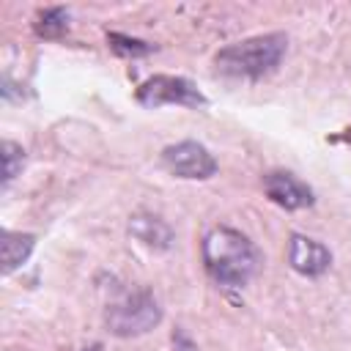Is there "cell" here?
<instances>
[{
    "mask_svg": "<svg viewBox=\"0 0 351 351\" xmlns=\"http://www.w3.org/2000/svg\"><path fill=\"white\" fill-rule=\"evenodd\" d=\"M203 263L214 282L228 288H241L255 277L261 266V255L241 230L217 225L203 239Z\"/></svg>",
    "mask_w": 351,
    "mask_h": 351,
    "instance_id": "cell-1",
    "label": "cell"
},
{
    "mask_svg": "<svg viewBox=\"0 0 351 351\" xmlns=\"http://www.w3.org/2000/svg\"><path fill=\"white\" fill-rule=\"evenodd\" d=\"M285 47H288L285 33H263V36H252V38H244V41H236L219 49L214 55V63H217V71L228 77L261 80L280 66Z\"/></svg>",
    "mask_w": 351,
    "mask_h": 351,
    "instance_id": "cell-2",
    "label": "cell"
},
{
    "mask_svg": "<svg viewBox=\"0 0 351 351\" xmlns=\"http://www.w3.org/2000/svg\"><path fill=\"white\" fill-rule=\"evenodd\" d=\"M162 321V307L145 288H118L107 307L104 324L115 337H137L151 332Z\"/></svg>",
    "mask_w": 351,
    "mask_h": 351,
    "instance_id": "cell-3",
    "label": "cell"
},
{
    "mask_svg": "<svg viewBox=\"0 0 351 351\" xmlns=\"http://www.w3.org/2000/svg\"><path fill=\"white\" fill-rule=\"evenodd\" d=\"M137 101L143 107H165V104H184V107H203L206 96L184 77L173 74H154L137 88Z\"/></svg>",
    "mask_w": 351,
    "mask_h": 351,
    "instance_id": "cell-4",
    "label": "cell"
},
{
    "mask_svg": "<svg viewBox=\"0 0 351 351\" xmlns=\"http://www.w3.org/2000/svg\"><path fill=\"white\" fill-rule=\"evenodd\" d=\"M162 165L173 176L192 178V181H203V178H211L217 173V159L208 154L206 145H200L195 140H184V143L167 145L162 151Z\"/></svg>",
    "mask_w": 351,
    "mask_h": 351,
    "instance_id": "cell-5",
    "label": "cell"
},
{
    "mask_svg": "<svg viewBox=\"0 0 351 351\" xmlns=\"http://www.w3.org/2000/svg\"><path fill=\"white\" fill-rule=\"evenodd\" d=\"M263 192L271 203L288 208V211H296V208H307L313 206V189L299 181L296 176L285 173V170H274V173H266L263 176Z\"/></svg>",
    "mask_w": 351,
    "mask_h": 351,
    "instance_id": "cell-6",
    "label": "cell"
},
{
    "mask_svg": "<svg viewBox=\"0 0 351 351\" xmlns=\"http://www.w3.org/2000/svg\"><path fill=\"white\" fill-rule=\"evenodd\" d=\"M288 261H291V269L304 274V277H318L329 269L332 263V252L310 239V236H302V233H293L291 236V244H288Z\"/></svg>",
    "mask_w": 351,
    "mask_h": 351,
    "instance_id": "cell-7",
    "label": "cell"
},
{
    "mask_svg": "<svg viewBox=\"0 0 351 351\" xmlns=\"http://www.w3.org/2000/svg\"><path fill=\"white\" fill-rule=\"evenodd\" d=\"M129 233H132L140 244H145V247H151V250H167V247L173 244V230H170V225H167L165 219H159V217H151V214H134V217L129 219Z\"/></svg>",
    "mask_w": 351,
    "mask_h": 351,
    "instance_id": "cell-8",
    "label": "cell"
},
{
    "mask_svg": "<svg viewBox=\"0 0 351 351\" xmlns=\"http://www.w3.org/2000/svg\"><path fill=\"white\" fill-rule=\"evenodd\" d=\"M36 247V236L33 233H16V230H3L0 233V269L3 274L16 271L33 252Z\"/></svg>",
    "mask_w": 351,
    "mask_h": 351,
    "instance_id": "cell-9",
    "label": "cell"
},
{
    "mask_svg": "<svg viewBox=\"0 0 351 351\" xmlns=\"http://www.w3.org/2000/svg\"><path fill=\"white\" fill-rule=\"evenodd\" d=\"M69 30V11L63 5H49L36 16V33L41 38H60Z\"/></svg>",
    "mask_w": 351,
    "mask_h": 351,
    "instance_id": "cell-10",
    "label": "cell"
},
{
    "mask_svg": "<svg viewBox=\"0 0 351 351\" xmlns=\"http://www.w3.org/2000/svg\"><path fill=\"white\" fill-rule=\"evenodd\" d=\"M107 44L121 58H143V55H151L154 52V44L140 41V38H132V36H123V33H110L107 36Z\"/></svg>",
    "mask_w": 351,
    "mask_h": 351,
    "instance_id": "cell-11",
    "label": "cell"
},
{
    "mask_svg": "<svg viewBox=\"0 0 351 351\" xmlns=\"http://www.w3.org/2000/svg\"><path fill=\"white\" fill-rule=\"evenodd\" d=\"M0 156H3V186H8L14 178H16V173L22 170V162H25V151L16 145V143H11V140H3V145H0Z\"/></svg>",
    "mask_w": 351,
    "mask_h": 351,
    "instance_id": "cell-12",
    "label": "cell"
},
{
    "mask_svg": "<svg viewBox=\"0 0 351 351\" xmlns=\"http://www.w3.org/2000/svg\"><path fill=\"white\" fill-rule=\"evenodd\" d=\"M173 351H197V348H195V343L181 329H176L173 332Z\"/></svg>",
    "mask_w": 351,
    "mask_h": 351,
    "instance_id": "cell-13",
    "label": "cell"
},
{
    "mask_svg": "<svg viewBox=\"0 0 351 351\" xmlns=\"http://www.w3.org/2000/svg\"><path fill=\"white\" fill-rule=\"evenodd\" d=\"M82 351H104V348H101V346L96 343V346H90V348H82Z\"/></svg>",
    "mask_w": 351,
    "mask_h": 351,
    "instance_id": "cell-14",
    "label": "cell"
},
{
    "mask_svg": "<svg viewBox=\"0 0 351 351\" xmlns=\"http://www.w3.org/2000/svg\"><path fill=\"white\" fill-rule=\"evenodd\" d=\"M343 140H346V143H348V148H351V129H348V132L343 134Z\"/></svg>",
    "mask_w": 351,
    "mask_h": 351,
    "instance_id": "cell-15",
    "label": "cell"
}]
</instances>
